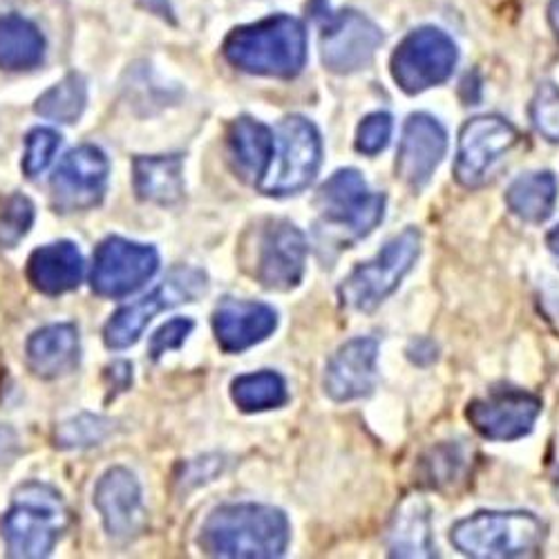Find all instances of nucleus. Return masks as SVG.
I'll return each instance as SVG.
<instances>
[{"label": "nucleus", "instance_id": "29", "mask_svg": "<svg viewBox=\"0 0 559 559\" xmlns=\"http://www.w3.org/2000/svg\"><path fill=\"white\" fill-rule=\"evenodd\" d=\"M112 432L110 418L97 414H79L57 428V445L63 450H81L99 445Z\"/></svg>", "mask_w": 559, "mask_h": 559}, {"label": "nucleus", "instance_id": "23", "mask_svg": "<svg viewBox=\"0 0 559 559\" xmlns=\"http://www.w3.org/2000/svg\"><path fill=\"white\" fill-rule=\"evenodd\" d=\"M390 552L394 557H432L430 510L421 497L405 499L390 528Z\"/></svg>", "mask_w": 559, "mask_h": 559}, {"label": "nucleus", "instance_id": "38", "mask_svg": "<svg viewBox=\"0 0 559 559\" xmlns=\"http://www.w3.org/2000/svg\"><path fill=\"white\" fill-rule=\"evenodd\" d=\"M548 21H550L552 32H555V34H557V38H559V0H550V8H548Z\"/></svg>", "mask_w": 559, "mask_h": 559}, {"label": "nucleus", "instance_id": "28", "mask_svg": "<svg viewBox=\"0 0 559 559\" xmlns=\"http://www.w3.org/2000/svg\"><path fill=\"white\" fill-rule=\"evenodd\" d=\"M87 104V85L85 79L76 72L63 76L57 85L38 97L34 110L36 115L59 121V123H74Z\"/></svg>", "mask_w": 559, "mask_h": 559}, {"label": "nucleus", "instance_id": "19", "mask_svg": "<svg viewBox=\"0 0 559 559\" xmlns=\"http://www.w3.org/2000/svg\"><path fill=\"white\" fill-rule=\"evenodd\" d=\"M275 328V309L262 302L224 298L213 313L215 338L226 354H240L266 341Z\"/></svg>", "mask_w": 559, "mask_h": 559}, {"label": "nucleus", "instance_id": "8", "mask_svg": "<svg viewBox=\"0 0 559 559\" xmlns=\"http://www.w3.org/2000/svg\"><path fill=\"white\" fill-rule=\"evenodd\" d=\"M209 289L206 273L193 266H179L168 273L164 283L142 300L121 307L106 324L104 341L108 349H128L144 330L155 320L157 313L173 309L181 302H193Z\"/></svg>", "mask_w": 559, "mask_h": 559}, {"label": "nucleus", "instance_id": "14", "mask_svg": "<svg viewBox=\"0 0 559 559\" xmlns=\"http://www.w3.org/2000/svg\"><path fill=\"white\" fill-rule=\"evenodd\" d=\"M542 401L524 390H492L468 403L465 416L471 426L490 441H515L531 435Z\"/></svg>", "mask_w": 559, "mask_h": 559}, {"label": "nucleus", "instance_id": "39", "mask_svg": "<svg viewBox=\"0 0 559 559\" xmlns=\"http://www.w3.org/2000/svg\"><path fill=\"white\" fill-rule=\"evenodd\" d=\"M546 245H548V249H550V253L559 260V224L548 233V238H546Z\"/></svg>", "mask_w": 559, "mask_h": 559}, {"label": "nucleus", "instance_id": "7", "mask_svg": "<svg viewBox=\"0 0 559 559\" xmlns=\"http://www.w3.org/2000/svg\"><path fill=\"white\" fill-rule=\"evenodd\" d=\"M421 251V236L416 228H405L390 240L385 249L360 266H356L338 289L341 302L356 311H374L414 266Z\"/></svg>", "mask_w": 559, "mask_h": 559}, {"label": "nucleus", "instance_id": "9", "mask_svg": "<svg viewBox=\"0 0 559 559\" xmlns=\"http://www.w3.org/2000/svg\"><path fill=\"white\" fill-rule=\"evenodd\" d=\"M459 59L456 43L439 27H421L407 34L392 57V76L407 95L448 81Z\"/></svg>", "mask_w": 559, "mask_h": 559}, {"label": "nucleus", "instance_id": "18", "mask_svg": "<svg viewBox=\"0 0 559 559\" xmlns=\"http://www.w3.org/2000/svg\"><path fill=\"white\" fill-rule=\"evenodd\" d=\"M379 343L374 338H354L345 343L324 371V392L343 403L371 394L377 385Z\"/></svg>", "mask_w": 559, "mask_h": 559}, {"label": "nucleus", "instance_id": "11", "mask_svg": "<svg viewBox=\"0 0 559 559\" xmlns=\"http://www.w3.org/2000/svg\"><path fill=\"white\" fill-rule=\"evenodd\" d=\"M318 211L324 222L345 228L354 238H365L385 215V195L371 193L354 168L334 173L318 191Z\"/></svg>", "mask_w": 559, "mask_h": 559}, {"label": "nucleus", "instance_id": "34", "mask_svg": "<svg viewBox=\"0 0 559 559\" xmlns=\"http://www.w3.org/2000/svg\"><path fill=\"white\" fill-rule=\"evenodd\" d=\"M392 117L388 112L367 115L356 132V151L362 155H379L388 148L392 139Z\"/></svg>", "mask_w": 559, "mask_h": 559}, {"label": "nucleus", "instance_id": "16", "mask_svg": "<svg viewBox=\"0 0 559 559\" xmlns=\"http://www.w3.org/2000/svg\"><path fill=\"white\" fill-rule=\"evenodd\" d=\"M445 148L448 134L443 126L430 115H412L403 128L396 173L412 189H421L443 162Z\"/></svg>", "mask_w": 559, "mask_h": 559}, {"label": "nucleus", "instance_id": "2", "mask_svg": "<svg viewBox=\"0 0 559 559\" xmlns=\"http://www.w3.org/2000/svg\"><path fill=\"white\" fill-rule=\"evenodd\" d=\"M222 52L233 68L242 72L294 79L307 63V32L298 19L277 14L233 29Z\"/></svg>", "mask_w": 559, "mask_h": 559}, {"label": "nucleus", "instance_id": "5", "mask_svg": "<svg viewBox=\"0 0 559 559\" xmlns=\"http://www.w3.org/2000/svg\"><path fill=\"white\" fill-rule=\"evenodd\" d=\"M322 142L316 126L302 117H287L275 130V151L258 189L264 195H296L316 179Z\"/></svg>", "mask_w": 559, "mask_h": 559}, {"label": "nucleus", "instance_id": "33", "mask_svg": "<svg viewBox=\"0 0 559 559\" xmlns=\"http://www.w3.org/2000/svg\"><path fill=\"white\" fill-rule=\"evenodd\" d=\"M535 128L552 144H559V87L552 83L539 85L531 104Z\"/></svg>", "mask_w": 559, "mask_h": 559}, {"label": "nucleus", "instance_id": "20", "mask_svg": "<svg viewBox=\"0 0 559 559\" xmlns=\"http://www.w3.org/2000/svg\"><path fill=\"white\" fill-rule=\"evenodd\" d=\"M81 345L74 324H48L27 341V362L38 379H59L79 365Z\"/></svg>", "mask_w": 559, "mask_h": 559}, {"label": "nucleus", "instance_id": "36", "mask_svg": "<svg viewBox=\"0 0 559 559\" xmlns=\"http://www.w3.org/2000/svg\"><path fill=\"white\" fill-rule=\"evenodd\" d=\"M19 454V439L12 428H0V463H10Z\"/></svg>", "mask_w": 559, "mask_h": 559}, {"label": "nucleus", "instance_id": "21", "mask_svg": "<svg viewBox=\"0 0 559 559\" xmlns=\"http://www.w3.org/2000/svg\"><path fill=\"white\" fill-rule=\"evenodd\" d=\"M27 277L36 292L61 296L81 285L83 258L72 242L40 247L27 260Z\"/></svg>", "mask_w": 559, "mask_h": 559}, {"label": "nucleus", "instance_id": "12", "mask_svg": "<svg viewBox=\"0 0 559 559\" xmlns=\"http://www.w3.org/2000/svg\"><path fill=\"white\" fill-rule=\"evenodd\" d=\"M159 269V255L153 247L108 238L97 247L90 285L102 298H126L144 287Z\"/></svg>", "mask_w": 559, "mask_h": 559}, {"label": "nucleus", "instance_id": "27", "mask_svg": "<svg viewBox=\"0 0 559 559\" xmlns=\"http://www.w3.org/2000/svg\"><path fill=\"white\" fill-rule=\"evenodd\" d=\"M230 396L242 412L275 409L289 401L285 379L275 371H255L238 377L230 385Z\"/></svg>", "mask_w": 559, "mask_h": 559}, {"label": "nucleus", "instance_id": "26", "mask_svg": "<svg viewBox=\"0 0 559 559\" xmlns=\"http://www.w3.org/2000/svg\"><path fill=\"white\" fill-rule=\"evenodd\" d=\"M557 200V181L550 173L520 177L506 193L508 209L524 222L539 224L550 217Z\"/></svg>", "mask_w": 559, "mask_h": 559}, {"label": "nucleus", "instance_id": "35", "mask_svg": "<svg viewBox=\"0 0 559 559\" xmlns=\"http://www.w3.org/2000/svg\"><path fill=\"white\" fill-rule=\"evenodd\" d=\"M195 328V322L189 320V318H175L170 322H166L164 328H159L151 341V356L153 360H159L164 354L173 352V349H179L186 338L191 336Z\"/></svg>", "mask_w": 559, "mask_h": 559}, {"label": "nucleus", "instance_id": "13", "mask_svg": "<svg viewBox=\"0 0 559 559\" xmlns=\"http://www.w3.org/2000/svg\"><path fill=\"white\" fill-rule=\"evenodd\" d=\"M518 130L501 117L484 115L475 117L461 128L459 153L454 175L465 189L481 186L492 168L506 157V153L518 144Z\"/></svg>", "mask_w": 559, "mask_h": 559}, {"label": "nucleus", "instance_id": "15", "mask_svg": "<svg viewBox=\"0 0 559 559\" xmlns=\"http://www.w3.org/2000/svg\"><path fill=\"white\" fill-rule=\"evenodd\" d=\"M108 186V159L95 146L70 151L52 175V202L61 213L90 211L102 204Z\"/></svg>", "mask_w": 559, "mask_h": 559}, {"label": "nucleus", "instance_id": "4", "mask_svg": "<svg viewBox=\"0 0 559 559\" xmlns=\"http://www.w3.org/2000/svg\"><path fill=\"white\" fill-rule=\"evenodd\" d=\"M456 550L477 559L535 555L544 542V524L531 512H477L450 533Z\"/></svg>", "mask_w": 559, "mask_h": 559}, {"label": "nucleus", "instance_id": "24", "mask_svg": "<svg viewBox=\"0 0 559 559\" xmlns=\"http://www.w3.org/2000/svg\"><path fill=\"white\" fill-rule=\"evenodd\" d=\"M181 157H136L134 159V191L144 202L170 206L181 200L183 177Z\"/></svg>", "mask_w": 559, "mask_h": 559}, {"label": "nucleus", "instance_id": "22", "mask_svg": "<svg viewBox=\"0 0 559 559\" xmlns=\"http://www.w3.org/2000/svg\"><path fill=\"white\" fill-rule=\"evenodd\" d=\"M226 144L233 170L245 181L260 183L275 151V134L271 132V128L255 119L242 117L230 123Z\"/></svg>", "mask_w": 559, "mask_h": 559}, {"label": "nucleus", "instance_id": "3", "mask_svg": "<svg viewBox=\"0 0 559 559\" xmlns=\"http://www.w3.org/2000/svg\"><path fill=\"white\" fill-rule=\"evenodd\" d=\"M70 524V512L61 495L38 481L23 484L5 512L0 531L8 555L19 559L48 557Z\"/></svg>", "mask_w": 559, "mask_h": 559}, {"label": "nucleus", "instance_id": "25", "mask_svg": "<svg viewBox=\"0 0 559 559\" xmlns=\"http://www.w3.org/2000/svg\"><path fill=\"white\" fill-rule=\"evenodd\" d=\"M45 57V40L34 23L19 14L0 16V68L21 72L36 68Z\"/></svg>", "mask_w": 559, "mask_h": 559}, {"label": "nucleus", "instance_id": "30", "mask_svg": "<svg viewBox=\"0 0 559 559\" xmlns=\"http://www.w3.org/2000/svg\"><path fill=\"white\" fill-rule=\"evenodd\" d=\"M34 224V206L23 195H10L0 206V249H14Z\"/></svg>", "mask_w": 559, "mask_h": 559}, {"label": "nucleus", "instance_id": "40", "mask_svg": "<svg viewBox=\"0 0 559 559\" xmlns=\"http://www.w3.org/2000/svg\"><path fill=\"white\" fill-rule=\"evenodd\" d=\"M552 484H555V497H557V501H559V468L555 471V479H552Z\"/></svg>", "mask_w": 559, "mask_h": 559}, {"label": "nucleus", "instance_id": "37", "mask_svg": "<svg viewBox=\"0 0 559 559\" xmlns=\"http://www.w3.org/2000/svg\"><path fill=\"white\" fill-rule=\"evenodd\" d=\"M144 5L148 8V10H153L155 14H159V16H164V19H170V8H168V0H144Z\"/></svg>", "mask_w": 559, "mask_h": 559}, {"label": "nucleus", "instance_id": "1", "mask_svg": "<svg viewBox=\"0 0 559 559\" xmlns=\"http://www.w3.org/2000/svg\"><path fill=\"white\" fill-rule=\"evenodd\" d=\"M289 522L283 510L262 503H228L211 512L200 544L213 557H283L289 544Z\"/></svg>", "mask_w": 559, "mask_h": 559}, {"label": "nucleus", "instance_id": "31", "mask_svg": "<svg viewBox=\"0 0 559 559\" xmlns=\"http://www.w3.org/2000/svg\"><path fill=\"white\" fill-rule=\"evenodd\" d=\"M465 468V454L459 445H439L435 448L421 465L424 484L430 488H443L463 473Z\"/></svg>", "mask_w": 559, "mask_h": 559}, {"label": "nucleus", "instance_id": "10", "mask_svg": "<svg viewBox=\"0 0 559 559\" xmlns=\"http://www.w3.org/2000/svg\"><path fill=\"white\" fill-rule=\"evenodd\" d=\"M311 12H316V19L322 21L320 55L328 70L336 74H352L371 63L379 45L383 43V34L377 23L352 10L330 14L324 0L320 10L311 8Z\"/></svg>", "mask_w": 559, "mask_h": 559}, {"label": "nucleus", "instance_id": "6", "mask_svg": "<svg viewBox=\"0 0 559 559\" xmlns=\"http://www.w3.org/2000/svg\"><path fill=\"white\" fill-rule=\"evenodd\" d=\"M251 275L266 289L289 292L302 283L307 264L305 233L287 219H264L255 226L253 247H247Z\"/></svg>", "mask_w": 559, "mask_h": 559}, {"label": "nucleus", "instance_id": "32", "mask_svg": "<svg viewBox=\"0 0 559 559\" xmlns=\"http://www.w3.org/2000/svg\"><path fill=\"white\" fill-rule=\"evenodd\" d=\"M61 148V134L52 128H34L25 139V157L23 170L29 179L45 173Z\"/></svg>", "mask_w": 559, "mask_h": 559}, {"label": "nucleus", "instance_id": "17", "mask_svg": "<svg viewBox=\"0 0 559 559\" xmlns=\"http://www.w3.org/2000/svg\"><path fill=\"white\" fill-rule=\"evenodd\" d=\"M95 506L108 535L117 542H130L144 528L142 488L126 468L108 471L95 490Z\"/></svg>", "mask_w": 559, "mask_h": 559}]
</instances>
